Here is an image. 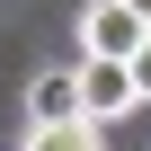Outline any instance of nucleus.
<instances>
[{"mask_svg":"<svg viewBox=\"0 0 151 151\" xmlns=\"http://www.w3.org/2000/svg\"><path fill=\"white\" fill-rule=\"evenodd\" d=\"M27 151H107L98 116H62V124H27Z\"/></svg>","mask_w":151,"mask_h":151,"instance_id":"obj_4","label":"nucleus"},{"mask_svg":"<svg viewBox=\"0 0 151 151\" xmlns=\"http://www.w3.org/2000/svg\"><path fill=\"white\" fill-rule=\"evenodd\" d=\"M133 89H142V107H151V45L133 53Z\"/></svg>","mask_w":151,"mask_h":151,"instance_id":"obj_5","label":"nucleus"},{"mask_svg":"<svg viewBox=\"0 0 151 151\" xmlns=\"http://www.w3.org/2000/svg\"><path fill=\"white\" fill-rule=\"evenodd\" d=\"M151 45V18L133 9V0H89V9H80V53H142Z\"/></svg>","mask_w":151,"mask_h":151,"instance_id":"obj_2","label":"nucleus"},{"mask_svg":"<svg viewBox=\"0 0 151 151\" xmlns=\"http://www.w3.org/2000/svg\"><path fill=\"white\" fill-rule=\"evenodd\" d=\"M133 107H142L133 62H124V53H80V116L116 124V116H133Z\"/></svg>","mask_w":151,"mask_h":151,"instance_id":"obj_1","label":"nucleus"},{"mask_svg":"<svg viewBox=\"0 0 151 151\" xmlns=\"http://www.w3.org/2000/svg\"><path fill=\"white\" fill-rule=\"evenodd\" d=\"M133 9H142V18H151V0H133Z\"/></svg>","mask_w":151,"mask_h":151,"instance_id":"obj_6","label":"nucleus"},{"mask_svg":"<svg viewBox=\"0 0 151 151\" xmlns=\"http://www.w3.org/2000/svg\"><path fill=\"white\" fill-rule=\"evenodd\" d=\"M62 116H80V62L36 71V89H27V124H62Z\"/></svg>","mask_w":151,"mask_h":151,"instance_id":"obj_3","label":"nucleus"}]
</instances>
